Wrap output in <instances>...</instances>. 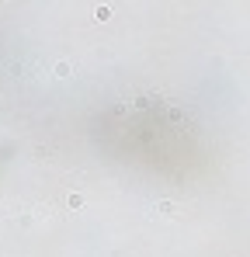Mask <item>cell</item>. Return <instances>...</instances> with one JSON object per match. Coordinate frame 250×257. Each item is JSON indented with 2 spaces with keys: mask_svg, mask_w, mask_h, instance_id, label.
Wrapping results in <instances>:
<instances>
[{
  "mask_svg": "<svg viewBox=\"0 0 250 257\" xmlns=\"http://www.w3.org/2000/svg\"><path fill=\"white\" fill-rule=\"evenodd\" d=\"M153 212H156L160 219H174V215H177V205L163 198V202H156V205H153Z\"/></svg>",
  "mask_w": 250,
  "mask_h": 257,
  "instance_id": "6da1fadb",
  "label": "cell"
},
{
  "mask_svg": "<svg viewBox=\"0 0 250 257\" xmlns=\"http://www.w3.org/2000/svg\"><path fill=\"white\" fill-rule=\"evenodd\" d=\"M83 205H87V198H83L80 191H70V195H66V209H70V212H76V209H83Z\"/></svg>",
  "mask_w": 250,
  "mask_h": 257,
  "instance_id": "7a4b0ae2",
  "label": "cell"
},
{
  "mask_svg": "<svg viewBox=\"0 0 250 257\" xmlns=\"http://www.w3.org/2000/svg\"><path fill=\"white\" fill-rule=\"evenodd\" d=\"M52 212H56V209H52L49 202H42V205L31 209V219H52Z\"/></svg>",
  "mask_w": 250,
  "mask_h": 257,
  "instance_id": "3957f363",
  "label": "cell"
},
{
  "mask_svg": "<svg viewBox=\"0 0 250 257\" xmlns=\"http://www.w3.org/2000/svg\"><path fill=\"white\" fill-rule=\"evenodd\" d=\"M70 73H73V63L70 59H59L56 63V77H70Z\"/></svg>",
  "mask_w": 250,
  "mask_h": 257,
  "instance_id": "277c9868",
  "label": "cell"
},
{
  "mask_svg": "<svg viewBox=\"0 0 250 257\" xmlns=\"http://www.w3.org/2000/svg\"><path fill=\"white\" fill-rule=\"evenodd\" d=\"M94 18H98V21H108V18H111V7L98 4V7H94Z\"/></svg>",
  "mask_w": 250,
  "mask_h": 257,
  "instance_id": "5b68a950",
  "label": "cell"
}]
</instances>
